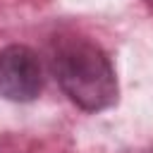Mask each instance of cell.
Returning a JSON list of instances; mask_svg holds the SVG:
<instances>
[{
  "mask_svg": "<svg viewBox=\"0 0 153 153\" xmlns=\"http://www.w3.org/2000/svg\"><path fill=\"white\" fill-rule=\"evenodd\" d=\"M62 93L86 112H100L117 100V76L110 57L84 38L60 41L50 60Z\"/></svg>",
  "mask_w": 153,
  "mask_h": 153,
  "instance_id": "obj_1",
  "label": "cell"
},
{
  "mask_svg": "<svg viewBox=\"0 0 153 153\" xmlns=\"http://www.w3.org/2000/svg\"><path fill=\"white\" fill-rule=\"evenodd\" d=\"M43 88L38 55L29 45H5L0 50V96L12 103H29Z\"/></svg>",
  "mask_w": 153,
  "mask_h": 153,
  "instance_id": "obj_2",
  "label": "cell"
}]
</instances>
